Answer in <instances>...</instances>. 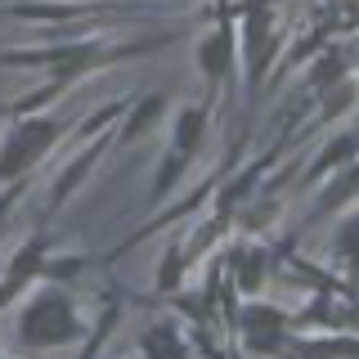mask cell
Here are the masks:
<instances>
[{
	"label": "cell",
	"instance_id": "cell-1",
	"mask_svg": "<svg viewBox=\"0 0 359 359\" xmlns=\"http://www.w3.org/2000/svg\"><path fill=\"white\" fill-rule=\"evenodd\" d=\"M54 144V121H22L14 130V140L5 144V153H0V175H18L27 162H36V157Z\"/></svg>",
	"mask_w": 359,
	"mask_h": 359
},
{
	"label": "cell",
	"instance_id": "cell-2",
	"mask_svg": "<svg viewBox=\"0 0 359 359\" xmlns=\"http://www.w3.org/2000/svg\"><path fill=\"white\" fill-rule=\"evenodd\" d=\"M22 337L36 341V346L67 341V337H72V310H67V301H59V297L36 301V306L27 310V319H22Z\"/></svg>",
	"mask_w": 359,
	"mask_h": 359
},
{
	"label": "cell",
	"instance_id": "cell-3",
	"mask_svg": "<svg viewBox=\"0 0 359 359\" xmlns=\"http://www.w3.org/2000/svg\"><path fill=\"white\" fill-rule=\"evenodd\" d=\"M14 59H27V63H54L59 72H76V67L95 63L99 50L95 45H76V50H50V54H14Z\"/></svg>",
	"mask_w": 359,
	"mask_h": 359
},
{
	"label": "cell",
	"instance_id": "cell-4",
	"mask_svg": "<svg viewBox=\"0 0 359 359\" xmlns=\"http://www.w3.org/2000/svg\"><path fill=\"white\" fill-rule=\"evenodd\" d=\"M36 265H41V243H27V247H22V252H18L14 269H9V283L0 287V301H9V297H14V292L22 287V278H27V274H32V269H36Z\"/></svg>",
	"mask_w": 359,
	"mask_h": 359
},
{
	"label": "cell",
	"instance_id": "cell-5",
	"mask_svg": "<svg viewBox=\"0 0 359 359\" xmlns=\"http://www.w3.org/2000/svg\"><path fill=\"white\" fill-rule=\"evenodd\" d=\"M278 314L274 310H252L247 314V337H252V346H274V337H278Z\"/></svg>",
	"mask_w": 359,
	"mask_h": 359
},
{
	"label": "cell",
	"instance_id": "cell-6",
	"mask_svg": "<svg viewBox=\"0 0 359 359\" xmlns=\"http://www.w3.org/2000/svg\"><path fill=\"white\" fill-rule=\"evenodd\" d=\"M202 72H211V76L229 72V36L224 32H216V36L202 45Z\"/></svg>",
	"mask_w": 359,
	"mask_h": 359
},
{
	"label": "cell",
	"instance_id": "cell-7",
	"mask_svg": "<svg viewBox=\"0 0 359 359\" xmlns=\"http://www.w3.org/2000/svg\"><path fill=\"white\" fill-rule=\"evenodd\" d=\"M198 135H202V108H184V117H180V126H175V144H180V153L194 149Z\"/></svg>",
	"mask_w": 359,
	"mask_h": 359
},
{
	"label": "cell",
	"instance_id": "cell-8",
	"mask_svg": "<svg viewBox=\"0 0 359 359\" xmlns=\"http://www.w3.org/2000/svg\"><path fill=\"white\" fill-rule=\"evenodd\" d=\"M351 194H359V166H355V171H346V175L328 189V194H323V207H341Z\"/></svg>",
	"mask_w": 359,
	"mask_h": 359
},
{
	"label": "cell",
	"instance_id": "cell-9",
	"mask_svg": "<svg viewBox=\"0 0 359 359\" xmlns=\"http://www.w3.org/2000/svg\"><path fill=\"white\" fill-rule=\"evenodd\" d=\"M144 351L157 355V359H180V346L171 341V332H166V328H157V332L144 337Z\"/></svg>",
	"mask_w": 359,
	"mask_h": 359
},
{
	"label": "cell",
	"instance_id": "cell-10",
	"mask_svg": "<svg viewBox=\"0 0 359 359\" xmlns=\"http://www.w3.org/2000/svg\"><path fill=\"white\" fill-rule=\"evenodd\" d=\"M351 153H355V135H341V140H337L332 149L323 153L319 162H314V171H328V166H337V162H346V157H351Z\"/></svg>",
	"mask_w": 359,
	"mask_h": 359
},
{
	"label": "cell",
	"instance_id": "cell-11",
	"mask_svg": "<svg viewBox=\"0 0 359 359\" xmlns=\"http://www.w3.org/2000/svg\"><path fill=\"white\" fill-rule=\"evenodd\" d=\"M90 162H95V149H90V153H86V157H81V162H76V166H67V171H63V180H59V189H54V194H59V198H63V194H67V189H72V184H76V180H81V175L90 171Z\"/></svg>",
	"mask_w": 359,
	"mask_h": 359
},
{
	"label": "cell",
	"instance_id": "cell-12",
	"mask_svg": "<svg viewBox=\"0 0 359 359\" xmlns=\"http://www.w3.org/2000/svg\"><path fill=\"white\" fill-rule=\"evenodd\" d=\"M157 108H162V99H149V104H144V108L130 117V126H126V135H130V140H135V135H140V130H144V126H149V121L157 117Z\"/></svg>",
	"mask_w": 359,
	"mask_h": 359
},
{
	"label": "cell",
	"instance_id": "cell-13",
	"mask_svg": "<svg viewBox=\"0 0 359 359\" xmlns=\"http://www.w3.org/2000/svg\"><path fill=\"white\" fill-rule=\"evenodd\" d=\"M256 278H261V256H243V265H238V283L243 287H256Z\"/></svg>",
	"mask_w": 359,
	"mask_h": 359
},
{
	"label": "cell",
	"instance_id": "cell-14",
	"mask_svg": "<svg viewBox=\"0 0 359 359\" xmlns=\"http://www.w3.org/2000/svg\"><path fill=\"white\" fill-rule=\"evenodd\" d=\"M341 252H346V256H351V261L359 265V220H351V224L341 229Z\"/></svg>",
	"mask_w": 359,
	"mask_h": 359
},
{
	"label": "cell",
	"instance_id": "cell-15",
	"mask_svg": "<svg viewBox=\"0 0 359 359\" xmlns=\"http://www.w3.org/2000/svg\"><path fill=\"white\" fill-rule=\"evenodd\" d=\"M175 274H180V256H166V265H162V287H171Z\"/></svg>",
	"mask_w": 359,
	"mask_h": 359
},
{
	"label": "cell",
	"instance_id": "cell-16",
	"mask_svg": "<svg viewBox=\"0 0 359 359\" xmlns=\"http://www.w3.org/2000/svg\"><path fill=\"white\" fill-rule=\"evenodd\" d=\"M332 76H337V59H328V63L319 67V81H332Z\"/></svg>",
	"mask_w": 359,
	"mask_h": 359
}]
</instances>
